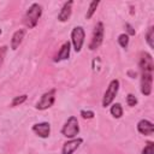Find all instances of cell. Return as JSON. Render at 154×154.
I'll return each instance as SVG.
<instances>
[{
  "label": "cell",
  "instance_id": "e0dca14e",
  "mask_svg": "<svg viewBox=\"0 0 154 154\" xmlns=\"http://www.w3.org/2000/svg\"><path fill=\"white\" fill-rule=\"evenodd\" d=\"M129 42H130V36H128L125 32H123V34H120V35L118 36V43H119L120 47L128 48Z\"/></svg>",
  "mask_w": 154,
  "mask_h": 154
},
{
  "label": "cell",
  "instance_id": "8992f818",
  "mask_svg": "<svg viewBox=\"0 0 154 154\" xmlns=\"http://www.w3.org/2000/svg\"><path fill=\"white\" fill-rule=\"evenodd\" d=\"M84 38H85V32L82 26H75L71 30V43L76 53H79L82 51Z\"/></svg>",
  "mask_w": 154,
  "mask_h": 154
},
{
  "label": "cell",
  "instance_id": "7c38bea8",
  "mask_svg": "<svg viewBox=\"0 0 154 154\" xmlns=\"http://www.w3.org/2000/svg\"><path fill=\"white\" fill-rule=\"evenodd\" d=\"M70 51H71V42L70 41H66L63 43V46L60 47L57 57L54 58V61L55 63H59L61 60H66L70 58Z\"/></svg>",
  "mask_w": 154,
  "mask_h": 154
},
{
  "label": "cell",
  "instance_id": "9a60e30c",
  "mask_svg": "<svg viewBox=\"0 0 154 154\" xmlns=\"http://www.w3.org/2000/svg\"><path fill=\"white\" fill-rule=\"evenodd\" d=\"M99 5H100V1H96V0H94V1H91L89 4V7H88L87 13H85V18L87 19H90L94 16V13L96 12V8H97Z\"/></svg>",
  "mask_w": 154,
  "mask_h": 154
},
{
  "label": "cell",
  "instance_id": "d6986e66",
  "mask_svg": "<svg viewBox=\"0 0 154 154\" xmlns=\"http://www.w3.org/2000/svg\"><path fill=\"white\" fill-rule=\"evenodd\" d=\"M142 154H154V143L152 141H148L142 149Z\"/></svg>",
  "mask_w": 154,
  "mask_h": 154
},
{
  "label": "cell",
  "instance_id": "3957f363",
  "mask_svg": "<svg viewBox=\"0 0 154 154\" xmlns=\"http://www.w3.org/2000/svg\"><path fill=\"white\" fill-rule=\"evenodd\" d=\"M79 134V125H78V119L75 116H71L65 124L61 128V135L65 136L66 138H75Z\"/></svg>",
  "mask_w": 154,
  "mask_h": 154
},
{
  "label": "cell",
  "instance_id": "44dd1931",
  "mask_svg": "<svg viewBox=\"0 0 154 154\" xmlns=\"http://www.w3.org/2000/svg\"><path fill=\"white\" fill-rule=\"evenodd\" d=\"M79 114L82 116V118H83V119H93V118H94V116H95V113H94L93 111H89V109H88V111L82 109Z\"/></svg>",
  "mask_w": 154,
  "mask_h": 154
},
{
  "label": "cell",
  "instance_id": "5bb4252c",
  "mask_svg": "<svg viewBox=\"0 0 154 154\" xmlns=\"http://www.w3.org/2000/svg\"><path fill=\"white\" fill-rule=\"evenodd\" d=\"M109 112H111V114L114 117V118H117V119H119V118H122V116H123V107H122V105L120 103H113L112 106H111V108H109Z\"/></svg>",
  "mask_w": 154,
  "mask_h": 154
},
{
  "label": "cell",
  "instance_id": "9c48e42d",
  "mask_svg": "<svg viewBox=\"0 0 154 154\" xmlns=\"http://www.w3.org/2000/svg\"><path fill=\"white\" fill-rule=\"evenodd\" d=\"M32 131L41 138H47L49 137L51 134V124L48 122H42V123H36L32 125Z\"/></svg>",
  "mask_w": 154,
  "mask_h": 154
},
{
  "label": "cell",
  "instance_id": "2e32d148",
  "mask_svg": "<svg viewBox=\"0 0 154 154\" xmlns=\"http://www.w3.org/2000/svg\"><path fill=\"white\" fill-rule=\"evenodd\" d=\"M146 42L150 48H154V28L150 26L146 34Z\"/></svg>",
  "mask_w": 154,
  "mask_h": 154
},
{
  "label": "cell",
  "instance_id": "6da1fadb",
  "mask_svg": "<svg viewBox=\"0 0 154 154\" xmlns=\"http://www.w3.org/2000/svg\"><path fill=\"white\" fill-rule=\"evenodd\" d=\"M138 65L141 70V93L144 96H148L150 95L153 87V57L148 52H141Z\"/></svg>",
  "mask_w": 154,
  "mask_h": 154
},
{
  "label": "cell",
  "instance_id": "30bf717a",
  "mask_svg": "<svg viewBox=\"0 0 154 154\" xmlns=\"http://www.w3.org/2000/svg\"><path fill=\"white\" fill-rule=\"evenodd\" d=\"M137 130L144 136H150L154 132V124L148 119H141L137 123Z\"/></svg>",
  "mask_w": 154,
  "mask_h": 154
},
{
  "label": "cell",
  "instance_id": "cb8c5ba5",
  "mask_svg": "<svg viewBox=\"0 0 154 154\" xmlns=\"http://www.w3.org/2000/svg\"><path fill=\"white\" fill-rule=\"evenodd\" d=\"M128 75H129V76H130L131 78H134V77H136V72H134V71H131V70H130V71L128 72Z\"/></svg>",
  "mask_w": 154,
  "mask_h": 154
},
{
  "label": "cell",
  "instance_id": "8fae6325",
  "mask_svg": "<svg viewBox=\"0 0 154 154\" xmlns=\"http://www.w3.org/2000/svg\"><path fill=\"white\" fill-rule=\"evenodd\" d=\"M72 5H73L72 0L66 1L63 5V7H61V10H60V12L58 14V20L59 22H67L70 19L71 13H72Z\"/></svg>",
  "mask_w": 154,
  "mask_h": 154
},
{
  "label": "cell",
  "instance_id": "277c9868",
  "mask_svg": "<svg viewBox=\"0 0 154 154\" xmlns=\"http://www.w3.org/2000/svg\"><path fill=\"white\" fill-rule=\"evenodd\" d=\"M119 85H120V83L118 79H112L109 82V84L103 94V97H102V107H107L113 102V100L116 99V96L119 91Z\"/></svg>",
  "mask_w": 154,
  "mask_h": 154
},
{
  "label": "cell",
  "instance_id": "ba28073f",
  "mask_svg": "<svg viewBox=\"0 0 154 154\" xmlns=\"http://www.w3.org/2000/svg\"><path fill=\"white\" fill-rule=\"evenodd\" d=\"M82 142H83V138H81V137H75V138L66 141L63 144L61 154H73V152L77 150V148L82 144Z\"/></svg>",
  "mask_w": 154,
  "mask_h": 154
},
{
  "label": "cell",
  "instance_id": "7402d4cb",
  "mask_svg": "<svg viewBox=\"0 0 154 154\" xmlns=\"http://www.w3.org/2000/svg\"><path fill=\"white\" fill-rule=\"evenodd\" d=\"M125 28H126V31L128 32H125L128 36H134L135 34H136V31H135V29L132 28V25L131 24H129V23H125Z\"/></svg>",
  "mask_w": 154,
  "mask_h": 154
},
{
  "label": "cell",
  "instance_id": "5b68a950",
  "mask_svg": "<svg viewBox=\"0 0 154 154\" xmlns=\"http://www.w3.org/2000/svg\"><path fill=\"white\" fill-rule=\"evenodd\" d=\"M103 35H105V28H103V23L102 22H97L95 28H94V32H93V37L90 40L89 43V49L90 51H95L97 49L103 41Z\"/></svg>",
  "mask_w": 154,
  "mask_h": 154
},
{
  "label": "cell",
  "instance_id": "d4e9b609",
  "mask_svg": "<svg viewBox=\"0 0 154 154\" xmlns=\"http://www.w3.org/2000/svg\"><path fill=\"white\" fill-rule=\"evenodd\" d=\"M1 32H2V30H1V29H0V35H1Z\"/></svg>",
  "mask_w": 154,
  "mask_h": 154
},
{
  "label": "cell",
  "instance_id": "ac0fdd59",
  "mask_svg": "<svg viewBox=\"0 0 154 154\" xmlns=\"http://www.w3.org/2000/svg\"><path fill=\"white\" fill-rule=\"evenodd\" d=\"M26 99H28V95L26 94H23V95H19V96H14L13 100H12V102H11V106L12 107L19 106V105L24 103L26 101Z\"/></svg>",
  "mask_w": 154,
  "mask_h": 154
},
{
  "label": "cell",
  "instance_id": "52a82bcc",
  "mask_svg": "<svg viewBox=\"0 0 154 154\" xmlns=\"http://www.w3.org/2000/svg\"><path fill=\"white\" fill-rule=\"evenodd\" d=\"M55 102V89H51L48 91H46L45 94H42L41 99L37 101L36 103V109L38 111H45V109H48L51 108Z\"/></svg>",
  "mask_w": 154,
  "mask_h": 154
},
{
  "label": "cell",
  "instance_id": "4fadbf2b",
  "mask_svg": "<svg viewBox=\"0 0 154 154\" xmlns=\"http://www.w3.org/2000/svg\"><path fill=\"white\" fill-rule=\"evenodd\" d=\"M25 32H26L25 29H19V30H17V31L13 32L12 38H11V49L16 51L20 46V43L23 42V38L25 36Z\"/></svg>",
  "mask_w": 154,
  "mask_h": 154
},
{
  "label": "cell",
  "instance_id": "7a4b0ae2",
  "mask_svg": "<svg viewBox=\"0 0 154 154\" xmlns=\"http://www.w3.org/2000/svg\"><path fill=\"white\" fill-rule=\"evenodd\" d=\"M42 16V6L37 2H34L30 5V7L28 8V11L25 12V16L23 18V23L25 24L26 28L32 29L37 25L38 19Z\"/></svg>",
  "mask_w": 154,
  "mask_h": 154
},
{
  "label": "cell",
  "instance_id": "603a6c76",
  "mask_svg": "<svg viewBox=\"0 0 154 154\" xmlns=\"http://www.w3.org/2000/svg\"><path fill=\"white\" fill-rule=\"evenodd\" d=\"M5 51V49H4ZM2 51V52H4ZM2 52H0V67H1V65H2V61H4V53Z\"/></svg>",
  "mask_w": 154,
  "mask_h": 154
},
{
  "label": "cell",
  "instance_id": "ffe728a7",
  "mask_svg": "<svg viewBox=\"0 0 154 154\" xmlns=\"http://www.w3.org/2000/svg\"><path fill=\"white\" fill-rule=\"evenodd\" d=\"M126 103H128V106H130V107L136 106V105H137V97H136L134 94H128V95H126Z\"/></svg>",
  "mask_w": 154,
  "mask_h": 154
}]
</instances>
